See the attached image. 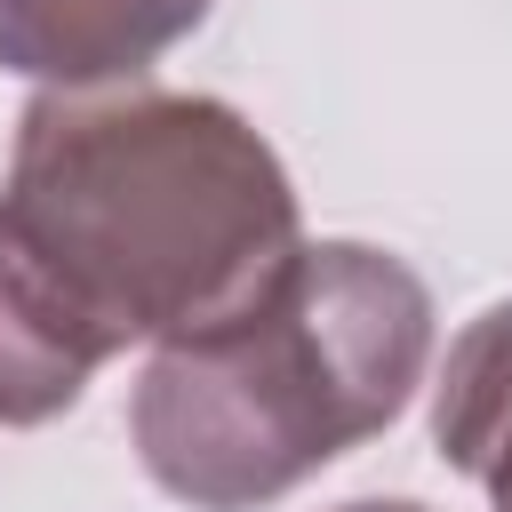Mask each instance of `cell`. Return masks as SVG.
I'll use <instances>...</instances> for the list:
<instances>
[{"instance_id": "1", "label": "cell", "mask_w": 512, "mask_h": 512, "mask_svg": "<svg viewBox=\"0 0 512 512\" xmlns=\"http://www.w3.org/2000/svg\"><path fill=\"white\" fill-rule=\"evenodd\" d=\"M0 240L96 360L240 320L304 248L296 184L248 112L152 80L40 88L0 176Z\"/></svg>"}, {"instance_id": "2", "label": "cell", "mask_w": 512, "mask_h": 512, "mask_svg": "<svg viewBox=\"0 0 512 512\" xmlns=\"http://www.w3.org/2000/svg\"><path fill=\"white\" fill-rule=\"evenodd\" d=\"M432 288L368 240H304L224 328L160 344L128 392V440L160 496L264 512L376 440L424 384Z\"/></svg>"}, {"instance_id": "3", "label": "cell", "mask_w": 512, "mask_h": 512, "mask_svg": "<svg viewBox=\"0 0 512 512\" xmlns=\"http://www.w3.org/2000/svg\"><path fill=\"white\" fill-rule=\"evenodd\" d=\"M208 8L216 0H0V72L40 88H120L192 40Z\"/></svg>"}, {"instance_id": "4", "label": "cell", "mask_w": 512, "mask_h": 512, "mask_svg": "<svg viewBox=\"0 0 512 512\" xmlns=\"http://www.w3.org/2000/svg\"><path fill=\"white\" fill-rule=\"evenodd\" d=\"M432 448L488 496V512H512V296L456 328L432 376Z\"/></svg>"}, {"instance_id": "5", "label": "cell", "mask_w": 512, "mask_h": 512, "mask_svg": "<svg viewBox=\"0 0 512 512\" xmlns=\"http://www.w3.org/2000/svg\"><path fill=\"white\" fill-rule=\"evenodd\" d=\"M96 368H104L96 344L72 328V312L0 240V424L8 432L56 424L64 408H80V392H88Z\"/></svg>"}, {"instance_id": "6", "label": "cell", "mask_w": 512, "mask_h": 512, "mask_svg": "<svg viewBox=\"0 0 512 512\" xmlns=\"http://www.w3.org/2000/svg\"><path fill=\"white\" fill-rule=\"evenodd\" d=\"M336 512H432V504H416V496H352Z\"/></svg>"}]
</instances>
